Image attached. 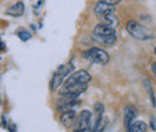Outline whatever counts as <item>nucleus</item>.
<instances>
[{
  "instance_id": "11",
  "label": "nucleus",
  "mask_w": 156,
  "mask_h": 132,
  "mask_svg": "<svg viewBox=\"0 0 156 132\" xmlns=\"http://www.w3.org/2000/svg\"><path fill=\"white\" fill-rule=\"evenodd\" d=\"M75 120H76V112L72 109L64 112L60 116V121L65 127H71L75 124Z\"/></svg>"
},
{
  "instance_id": "18",
  "label": "nucleus",
  "mask_w": 156,
  "mask_h": 132,
  "mask_svg": "<svg viewBox=\"0 0 156 132\" xmlns=\"http://www.w3.org/2000/svg\"><path fill=\"white\" fill-rule=\"evenodd\" d=\"M102 1H105V2H107V4H109V5H118L121 0H102Z\"/></svg>"
},
{
  "instance_id": "19",
  "label": "nucleus",
  "mask_w": 156,
  "mask_h": 132,
  "mask_svg": "<svg viewBox=\"0 0 156 132\" xmlns=\"http://www.w3.org/2000/svg\"><path fill=\"white\" fill-rule=\"evenodd\" d=\"M1 123H2V126L4 127H7V123H6V119H5V115L4 114L1 115Z\"/></svg>"
},
{
  "instance_id": "21",
  "label": "nucleus",
  "mask_w": 156,
  "mask_h": 132,
  "mask_svg": "<svg viewBox=\"0 0 156 132\" xmlns=\"http://www.w3.org/2000/svg\"><path fill=\"white\" fill-rule=\"evenodd\" d=\"M151 71H153V73L156 76V61L151 64Z\"/></svg>"
},
{
  "instance_id": "4",
  "label": "nucleus",
  "mask_w": 156,
  "mask_h": 132,
  "mask_svg": "<svg viewBox=\"0 0 156 132\" xmlns=\"http://www.w3.org/2000/svg\"><path fill=\"white\" fill-rule=\"evenodd\" d=\"M72 70H73V65H72L71 62H69V64H66V65L59 66L58 70L54 72V75H53L52 79H51V84H49L51 90H52V91H55L61 85V83L64 82V78H65L66 76H69V73H70Z\"/></svg>"
},
{
  "instance_id": "20",
  "label": "nucleus",
  "mask_w": 156,
  "mask_h": 132,
  "mask_svg": "<svg viewBox=\"0 0 156 132\" xmlns=\"http://www.w3.org/2000/svg\"><path fill=\"white\" fill-rule=\"evenodd\" d=\"M5 48H6V45L2 42V40L0 37V52H1V51H5Z\"/></svg>"
},
{
  "instance_id": "14",
  "label": "nucleus",
  "mask_w": 156,
  "mask_h": 132,
  "mask_svg": "<svg viewBox=\"0 0 156 132\" xmlns=\"http://www.w3.org/2000/svg\"><path fill=\"white\" fill-rule=\"evenodd\" d=\"M106 125H107V119L105 116H98V120H96V124L93 127L91 132H102L105 130Z\"/></svg>"
},
{
  "instance_id": "22",
  "label": "nucleus",
  "mask_w": 156,
  "mask_h": 132,
  "mask_svg": "<svg viewBox=\"0 0 156 132\" xmlns=\"http://www.w3.org/2000/svg\"><path fill=\"white\" fill-rule=\"evenodd\" d=\"M154 53H155V55H156V47H155V49H154Z\"/></svg>"
},
{
  "instance_id": "8",
  "label": "nucleus",
  "mask_w": 156,
  "mask_h": 132,
  "mask_svg": "<svg viewBox=\"0 0 156 132\" xmlns=\"http://www.w3.org/2000/svg\"><path fill=\"white\" fill-rule=\"evenodd\" d=\"M94 13L96 15V17L101 19L103 18V17H106V16H108V15L115 13V9H114L113 5H109V4L100 0L98 4L95 5V7H94Z\"/></svg>"
},
{
  "instance_id": "15",
  "label": "nucleus",
  "mask_w": 156,
  "mask_h": 132,
  "mask_svg": "<svg viewBox=\"0 0 156 132\" xmlns=\"http://www.w3.org/2000/svg\"><path fill=\"white\" fill-rule=\"evenodd\" d=\"M17 35H18V37H20L22 41H24V42H27V41H29V40L31 38V34H30L28 30H25V29H20V31L17 33Z\"/></svg>"
},
{
  "instance_id": "5",
  "label": "nucleus",
  "mask_w": 156,
  "mask_h": 132,
  "mask_svg": "<svg viewBox=\"0 0 156 132\" xmlns=\"http://www.w3.org/2000/svg\"><path fill=\"white\" fill-rule=\"evenodd\" d=\"M91 126V112L88 109L82 111L76 118L72 132H88Z\"/></svg>"
},
{
  "instance_id": "3",
  "label": "nucleus",
  "mask_w": 156,
  "mask_h": 132,
  "mask_svg": "<svg viewBox=\"0 0 156 132\" xmlns=\"http://www.w3.org/2000/svg\"><path fill=\"white\" fill-rule=\"evenodd\" d=\"M83 57L94 64H100V65H107L111 60L109 54L105 49H101L98 47H91L87 49L85 52H83Z\"/></svg>"
},
{
  "instance_id": "13",
  "label": "nucleus",
  "mask_w": 156,
  "mask_h": 132,
  "mask_svg": "<svg viewBox=\"0 0 156 132\" xmlns=\"http://www.w3.org/2000/svg\"><path fill=\"white\" fill-rule=\"evenodd\" d=\"M101 23L107 24V25H109V27H112V28L115 29L118 25H119V19L115 16V13H113V15H108V16L101 18Z\"/></svg>"
},
{
  "instance_id": "10",
  "label": "nucleus",
  "mask_w": 156,
  "mask_h": 132,
  "mask_svg": "<svg viewBox=\"0 0 156 132\" xmlns=\"http://www.w3.org/2000/svg\"><path fill=\"white\" fill-rule=\"evenodd\" d=\"M24 12H25V6L22 1H17L15 5H12L6 10V13L11 17H20L24 15Z\"/></svg>"
},
{
  "instance_id": "16",
  "label": "nucleus",
  "mask_w": 156,
  "mask_h": 132,
  "mask_svg": "<svg viewBox=\"0 0 156 132\" xmlns=\"http://www.w3.org/2000/svg\"><path fill=\"white\" fill-rule=\"evenodd\" d=\"M144 87H145V89L148 90V94H149L150 98H151L153 106L156 107V100H155V97H154V93H153V89H151V84L149 83V80H145V82H144Z\"/></svg>"
},
{
  "instance_id": "12",
  "label": "nucleus",
  "mask_w": 156,
  "mask_h": 132,
  "mask_svg": "<svg viewBox=\"0 0 156 132\" xmlns=\"http://www.w3.org/2000/svg\"><path fill=\"white\" fill-rule=\"evenodd\" d=\"M126 131L127 132H147V124H145L144 121H133Z\"/></svg>"
},
{
  "instance_id": "2",
  "label": "nucleus",
  "mask_w": 156,
  "mask_h": 132,
  "mask_svg": "<svg viewBox=\"0 0 156 132\" xmlns=\"http://www.w3.org/2000/svg\"><path fill=\"white\" fill-rule=\"evenodd\" d=\"M126 30L132 37L138 41H149L150 38H153L151 30H149L136 19H131L126 23Z\"/></svg>"
},
{
  "instance_id": "7",
  "label": "nucleus",
  "mask_w": 156,
  "mask_h": 132,
  "mask_svg": "<svg viewBox=\"0 0 156 132\" xmlns=\"http://www.w3.org/2000/svg\"><path fill=\"white\" fill-rule=\"evenodd\" d=\"M91 80V76L85 70H79L67 77L65 80L64 85H70V84H76V83H89Z\"/></svg>"
},
{
  "instance_id": "17",
  "label": "nucleus",
  "mask_w": 156,
  "mask_h": 132,
  "mask_svg": "<svg viewBox=\"0 0 156 132\" xmlns=\"http://www.w3.org/2000/svg\"><path fill=\"white\" fill-rule=\"evenodd\" d=\"M95 111L98 112V116H102V114H103V105L96 103L95 105Z\"/></svg>"
},
{
  "instance_id": "9",
  "label": "nucleus",
  "mask_w": 156,
  "mask_h": 132,
  "mask_svg": "<svg viewBox=\"0 0 156 132\" xmlns=\"http://www.w3.org/2000/svg\"><path fill=\"white\" fill-rule=\"evenodd\" d=\"M137 114H138V111H137V108L135 106L129 105V106H126V107L124 108V125H125V129H126V130H127V129L130 127V125L135 121Z\"/></svg>"
},
{
  "instance_id": "6",
  "label": "nucleus",
  "mask_w": 156,
  "mask_h": 132,
  "mask_svg": "<svg viewBox=\"0 0 156 132\" xmlns=\"http://www.w3.org/2000/svg\"><path fill=\"white\" fill-rule=\"evenodd\" d=\"M78 105H79L78 96H75V95H62V97L59 98L58 102H57V108H58V111L66 112V111H71V108L76 107Z\"/></svg>"
},
{
  "instance_id": "1",
  "label": "nucleus",
  "mask_w": 156,
  "mask_h": 132,
  "mask_svg": "<svg viewBox=\"0 0 156 132\" xmlns=\"http://www.w3.org/2000/svg\"><path fill=\"white\" fill-rule=\"evenodd\" d=\"M93 37L94 40L105 46H113L117 41V31L114 28L100 23L98 25H95L94 30H93Z\"/></svg>"
}]
</instances>
